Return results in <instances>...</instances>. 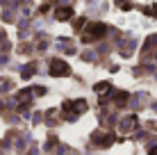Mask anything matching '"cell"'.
I'll list each match as a JSON object with an SVG mask.
<instances>
[{"label":"cell","mask_w":157,"mask_h":155,"mask_svg":"<svg viewBox=\"0 0 157 155\" xmlns=\"http://www.w3.org/2000/svg\"><path fill=\"white\" fill-rule=\"evenodd\" d=\"M130 98V94L128 91H116V96H114V103L116 105H125V100Z\"/></svg>","instance_id":"obj_7"},{"label":"cell","mask_w":157,"mask_h":155,"mask_svg":"<svg viewBox=\"0 0 157 155\" xmlns=\"http://www.w3.org/2000/svg\"><path fill=\"white\" fill-rule=\"evenodd\" d=\"M86 107H89V105H86V100H68V103H64V112H66V114H71V116H78V114H84L86 112Z\"/></svg>","instance_id":"obj_3"},{"label":"cell","mask_w":157,"mask_h":155,"mask_svg":"<svg viewBox=\"0 0 157 155\" xmlns=\"http://www.w3.org/2000/svg\"><path fill=\"white\" fill-rule=\"evenodd\" d=\"M50 76L52 78H66V76H71V66L64 60H52L50 62Z\"/></svg>","instance_id":"obj_2"},{"label":"cell","mask_w":157,"mask_h":155,"mask_svg":"<svg viewBox=\"0 0 157 155\" xmlns=\"http://www.w3.org/2000/svg\"><path fill=\"white\" fill-rule=\"evenodd\" d=\"M91 139H94V144H96L98 148H107V146H112V144H114V135H112V132L96 130L94 135H91Z\"/></svg>","instance_id":"obj_4"},{"label":"cell","mask_w":157,"mask_h":155,"mask_svg":"<svg viewBox=\"0 0 157 155\" xmlns=\"http://www.w3.org/2000/svg\"><path fill=\"white\" fill-rule=\"evenodd\" d=\"M148 155H157V146H153V148H150V151H148Z\"/></svg>","instance_id":"obj_9"},{"label":"cell","mask_w":157,"mask_h":155,"mask_svg":"<svg viewBox=\"0 0 157 155\" xmlns=\"http://www.w3.org/2000/svg\"><path fill=\"white\" fill-rule=\"evenodd\" d=\"M96 91H98V94L109 91V82H98V84H96Z\"/></svg>","instance_id":"obj_8"},{"label":"cell","mask_w":157,"mask_h":155,"mask_svg":"<svg viewBox=\"0 0 157 155\" xmlns=\"http://www.w3.org/2000/svg\"><path fill=\"white\" fill-rule=\"evenodd\" d=\"M55 16H57V21H68L73 16V7H68V5H62V7L55 12Z\"/></svg>","instance_id":"obj_5"},{"label":"cell","mask_w":157,"mask_h":155,"mask_svg":"<svg viewBox=\"0 0 157 155\" xmlns=\"http://www.w3.org/2000/svg\"><path fill=\"white\" fill-rule=\"evenodd\" d=\"M121 128L125 132H130L132 128H137V116H128V119H123V123H121Z\"/></svg>","instance_id":"obj_6"},{"label":"cell","mask_w":157,"mask_h":155,"mask_svg":"<svg viewBox=\"0 0 157 155\" xmlns=\"http://www.w3.org/2000/svg\"><path fill=\"white\" fill-rule=\"evenodd\" d=\"M105 34H107L105 23H89L86 25V32L82 34V41L89 44V41H96V39H100V37H105Z\"/></svg>","instance_id":"obj_1"}]
</instances>
